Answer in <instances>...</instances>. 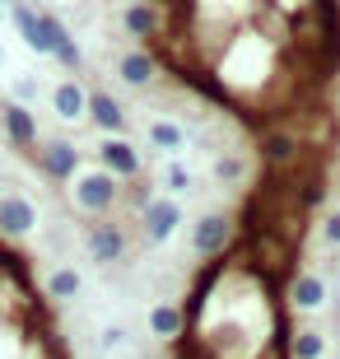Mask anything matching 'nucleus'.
<instances>
[{"label":"nucleus","instance_id":"obj_4","mask_svg":"<svg viewBox=\"0 0 340 359\" xmlns=\"http://www.w3.org/2000/svg\"><path fill=\"white\" fill-rule=\"evenodd\" d=\"M98 168H107L117 182H135V177H144V154L126 135H107L98 145Z\"/></svg>","mask_w":340,"mask_h":359},{"label":"nucleus","instance_id":"obj_7","mask_svg":"<svg viewBox=\"0 0 340 359\" xmlns=\"http://www.w3.org/2000/svg\"><path fill=\"white\" fill-rule=\"evenodd\" d=\"M0 126H5V140H10L14 149L33 154V145H38V117H33L19 98H0Z\"/></svg>","mask_w":340,"mask_h":359},{"label":"nucleus","instance_id":"obj_21","mask_svg":"<svg viewBox=\"0 0 340 359\" xmlns=\"http://www.w3.org/2000/svg\"><path fill=\"white\" fill-rule=\"evenodd\" d=\"M163 187H168L172 196H191V191H196V177H191V173L182 168V163L172 159L168 168H163Z\"/></svg>","mask_w":340,"mask_h":359},{"label":"nucleus","instance_id":"obj_24","mask_svg":"<svg viewBox=\"0 0 340 359\" xmlns=\"http://www.w3.org/2000/svg\"><path fill=\"white\" fill-rule=\"evenodd\" d=\"M14 93H19V103H24V98H33V93H38V84H33V80H19V84H14Z\"/></svg>","mask_w":340,"mask_h":359},{"label":"nucleus","instance_id":"obj_11","mask_svg":"<svg viewBox=\"0 0 340 359\" xmlns=\"http://www.w3.org/2000/svg\"><path fill=\"white\" fill-rule=\"evenodd\" d=\"M121 28H126L131 38H144V47H149V38L163 33V10H158L154 0H131V5L121 10Z\"/></svg>","mask_w":340,"mask_h":359},{"label":"nucleus","instance_id":"obj_1","mask_svg":"<svg viewBox=\"0 0 340 359\" xmlns=\"http://www.w3.org/2000/svg\"><path fill=\"white\" fill-rule=\"evenodd\" d=\"M70 196H75V205L89 215V219H103V215L121 201V182L107 173V168H79Z\"/></svg>","mask_w":340,"mask_h":359},{"label":"nucleus","instance_id":"obj_2","mask_svg":"<svg viewBox=\"0 0 340 359\" xmlns=\"http://www.w3.org/2000/svg\"><path fill=\"white\" fill-rule=\"evenodd\" d=\"M238 238V219L233 215H224V210H210L200 215L196 224H191V257H200V262H210V257H224L229 248H233Z\"/></svg>","mask_w":340,"mask_h":359},{"label":"nucleus","instance_id":"obj_5","mask_svg":"<svg viewBox=\"0 0 340 359\" xmlns=\"http://www.w3.org/2000/svg\"><path fill=\"white\" fill-rule=\"evenodd\" d=\"M303 135L294 126H261V140H257V154H261V168H289V163L303 154Z\"/></svg>","mask_w":340,"mask_h":359},{"label":"nucleus","instance_id":"obj_6","mask_svg":"<svg viewBox=\"0 0 340 359\" xmlns=\"http://www.w3.org/2000/svg\"><path fill=\"white\" fill-rule=\"evenodd\" d=\"M28 159L42 168L47 182H75V173H79V149L70 145V140H47V145H38Z\"/></svg>","mask_w":340,"mask_h":359},{"label":"nucleus","instance_id":"obj_16","mask_svg":"<svg viewBox=\"0 0 340 359\" xmlns=\"http://www.w3.org/2000/svg\"><path fill=\"white\" fill-rule=\"evenodd\" d=\"M144 135H149V145L163 149V154H182V149H186V131L177 126V121H168V117L144 121Z\"/></svg>","mask_w":340,"mask_h":359},{"label":"nucleus","instance_id":"obj_14","mask_svg":"<svg viewBox=\"0 0 340 359\" xmlns=\"http://www.w3.org/2000/svg\"><path fill=\"white\" fill-rule=\"evenodd\" d=\"M144 322H149V336H158V341H177V336L186 332L182 322V308L172 304V299H158V304H149V313H144Z\"/></svg>","mask_w":340,"mask_h":359},{"label":"nucleus","instance_id":"obj_23","mask_svg":"<svg viewBox=\"0 0 340 359\" xmlns=\"http://www.w3.org/2000/svg\"><path fill=\"white\" fill-rule=\"evenodd\" d=\"M322 238H327L331 248H340V210H331L327 219H322Z\"/></svg>","mask_w":340,"mask_h":359},{"label":"nucleus","instance_id":"obj_27","mask_svg":"<svg viewBox=\"0 0 340 359\" xmlns=\"http://www.w3.org/2000/svg\"><path fill=\"white\" fill-rule=\"evenodd\" d=\"M336 336H340V313H336Z\"/></svg>","mask_w":340,"mask_h":359},{"label":"nucleus","instance_id":"obj_9","mask_svg":"<svg viewBox=\"0 0 340 359\" xmlns=\"http://www.w3.org/2000/svg\"><path fill=\"white\" fill-rule=\"evenodd\" d=\"M38 229V205L24 191H5L0 196V238H24Z\"/></svg>","mask_w":340,"mask_h":359},{"label":"nucleus","instance_id":"obj_13","mask_svg":"<svg viewBox=\"0 0 340 359\" xmlns=\"http://www.w3.org/2000/svg\"><path fill=\"white\" fill-rule=\"evenodd\" d=\"M89 121L98 126V131H107V135H121L131 121H126V107L112 98V93H103V89H93L89 93Z\"/></svg>","mask_w":340,"mask_h":359},{"label":"nucleus","instance_id":"obj_25","mask_svg":"<svg viewBox=\"0 0 340 359\" xmlns=\"http://www.w3.org/2000/svg\"><path fill=\"white\" fill-rule=\"evenodd\" d=\"M121 341H126V332H121V327H112V332H103V346H121Z\"/></svg>","mask_w":340,"mask_h":359},{"label":"nucleus","instance_id":"obj_19","mask_svg":"<svg viewBox=\"0 0 340 359\" xmlns=\"http://www.w3.org/2000/svg\"><path fill=\"white\" fill-rule=\"evenodd\" d=\"M79 290H84V280H79L75 266H56L52 276H47V299H56V304H70V299H79Z\"/></svg>","mask_w":340,"mask_h":359},{"label":"nucleus","instance_id":"obj_22","mask_svg":"<svg viewBox=\"0 0 340 359\" xmlns=\"http://www.w3.org/2000/svg\"><path fill=\"white\" fill-rule=\"evenodd\" d=\"M56 61H61V66H66V70H79V66H84V56H79L75 38H66V42H61V47H56Z\"/></svg>","mask_w":340,"mask_h":359},{"label":"nucleus","instance_id":"obj_12","mask_svg":"<svg viewBox=\"0 0 340 359\" xmlns=\"http://www.w3.org/2000/svg\"><path fill=\"white\" fill-rule=\"evenodd\" d=\"M52 112L61 121H79V117H89V89L70 75V80H61L52 89Z\"/></svg>","mask_w":340,"mask_h":359},{"label":"nucleus","instance_id":"obj_28","mask_svg":"<svg viewBox=\"0 0 340 359\" xmlns=\"http://www.w3.org/2000/svg\"><path fill=\"white\" fill-rule=\"evenodd\" d=\"M5 5H14V0H5Z\"/></svg>","mask_w":340,"mask_h":359},{"label":"nucleus","instance_id":"obj_15","mask_svg":"<svg viewBox=\"0 0 340 359\" xmlns=\"http://www.w3.org/2000/svg\"><path fill=\"white\" fill-rule=\"evenodd\" d=\"M154 70H158V56L149 52V47H140V52H126V56L117 61L121 84H131V89H144V84L154 80Z\"/></svg>","mask_w":340,"mask_h":359},{"label":"nucleus","instance_id":"obj_8","mask_svg":"<svg viewBox=\"0 0 340 359\" xmlns=\"http://www.w3.org/2000/svg\"><path fill=\"white\" fill-rule=\"evenodd\" d=\"M89 252L98 266H117L126 262V224H112V219H93L89 224Z\"/></svg>","mask_w":340,"mask_h":359},{"label":"nucleus","instance_id":"obj_17","mask_svg":"<svg viewBox=\"0 0 340 359\" xmlns=\"http://www.w3.org/2000/svg\"><path fill=\"white\" fill-rule=\"evenodd\" d=\"M289 359H327V332H317V327H299V332H289Z\"/></svg>","mask_w":340,"mask_h":359},{"label":"nucleus","instance_id":"obj_10","mask_svg":"<svg viewBox=\"0 0 340 359\" xmlns=\"http://www.w3.org/2000/svg\"><path fill=\"white\" fill-rule=\"evenodd\" d=\"M285 294L294 313H317V308H327V276L322 271H299L285 285Z\"/></svg>","mask_w":340,"mask_h":359},{"label":"nucleus","instance_id":"obj_3","mask_svg":"<svg viewBox=\"0 0 340 359\" xmlns=\"http://www.w3.org/2000/svg\"><path fill=\"white\" fill-rule=\"evenodd\" d=\"M177 224H182V201H177V196H154L140 210V238H144V248H163V243L177 233Z\"/></svg>","mask_w":340,"mask_h":359},{"label":"nucleus","instance_id":"obj_26","mask_svg":"<svg viewBox=\"0 0 340 359\" xmlns=\"http://www.w3.org/2000/svg\"><path fill=\"white\" fill-rule=\"evenodd\" d=\"M336 187H340V159H336Z\"/></svg>","mask_w":340,"mask_h":359},{"label":"nucleus","instance_id":"obj_20","mask_svg":"<svg viewBox=\"0 0 340 359\" xmlns=\"http://www.w3.org/2000/svg\"><path fill=\"white\" fill-rule=\"evenodd\" d=\"M215 182L219 187H243V177H247V159L238 154V149H224V154H215Z\"/></svg>","mask_w":340,"mask_h":359},{"label":"nucleus","instance_id":"obj_18","mask_svg":"<svg viewBox=\"0 0 340 359\" xmlns=\"http://www.w3.org/2000/svg\"><path fill=\"white\" fill-rule=\"evenodd\" d=\"M10 14H14V28H19V38H24L38 56H47V42H42V28H38V10H33L28 0H14Z\"/></svg>","mask_w":340,"mask_h":359}]
</instances>
